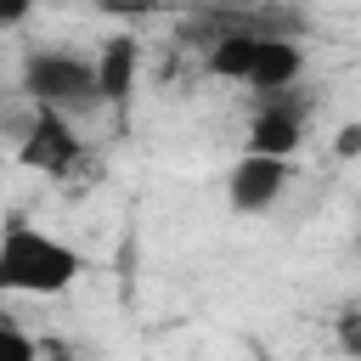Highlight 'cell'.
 <instances>
[{"mask_svg": "<svg viewBox=\"0 0 361 361\" xmlns=\"http://www.w3.org/2000/svg\"><path fill=\"white\" fill-rule=\"evenodd\" d=\"M34 17V0H0V28H23Z\"/></svg>", "mask_w": 361, "mask_h": 361, "instance_id": "cell-12", "label": "cell"}, {"mask_svg": "<svg viewBox=\"0 0 361 361\" xmlns=\"http://www.w3.org/2000/svg\"><path fill=\"white\" fill-rule=\"evenodd\" d=\"M305 73V51L282 34H259V51H254V68H248V90L259 96H282L293 90V79Z\"/></svg>", "mask_w": 361, "mask_h": 361, "instance_id": "cell-5", "label": "cell"}, {"mask_svg": "<svg viewBox=\"0 0 361 361\" xmlns=\"http://www.w3.org/2000/svg\"><path fill=\"white\" fill-rule=\"evenodd\" d=\"M17 164L45 175V180H68L85 164V141H79L73 118L56 113V107H28L23 135H17Z\"/></svg>", "mask_w": 361, "mask_h": 361, "instance_id": "cell-3", "label": "cell"}, {"mask_svg": "<svg viewBox=\"0 0 361 361\" xmlns=\"http://www.w3.org/2000/svg\"><path fill=\"white\" fill-rule=\"evenodd\" d=\"M333 152H338V158H361V124H355V118H350V124H338Z\"/></svg>", "mask_w": 361, "mask_h": 361, "instance_id": "cell-11", "label": "cell"}, {"mask_svg": "<svg viewBox=\"0 0 361 361\" xmlns=\"http://www.w3.org/2000/svg\"><path fill=\"white\" fill-rule=\"evenodd\" d=\"M39 355V344L11 322V316H0V361H34Z\"/></svg>", "mask_w": 361, "mask_h": 361, "instance_id": "cell-9", "label": "cell"}, {"mask_svg": "<svg viewBox=\"0 0 361 361\" xmlns=\"http://www.w3.org/2000/svg\"><path fill=\"white\" fill-rule=\"evenodd\" d=\"M288 192V158L276 152H243L226 169V203L237 214H271Z\"/></svg>", "mask_w": 361, "mask_h": 361, "instance_id": "cell-4", "label": "cell"}, {"mask_svg": "<svg viewBox=\"0 0 361 361\" xmlns=\"http://www.w3.org/2000/svg\"><path fill=\"white\" fill-rule=\"evenodd\" d=\"M23 96L34 107H56V113H90L102 107V79H96V56L79 51H28L23 56Z\"/></svg>", "mask_w": 361, "mask_h": 361, "instance_id": "cell-2", "label": "cell"}, {"mask_svg": "<svg viewBox=\"0 0 361 361\" xmlns=\"http://www.w3.org/2000/svg\"><path fill=\"white\" fill-rule=\"evenodd\" d=\"M96 79H102V102L107 107H124L130 102V90H135V39L130 34H113L96 51Z\"/></svg>", "mask_w": 361, "mask_h": 361, "instance_id": "cell-7", "label": "cell"}, {"mask_svg": "<svg viewBox=\"0 0 361 361\" xmlns=\"http://www.w3.org/2000/svg\"><path fill=\"white\" fill-rule=\"evenodd\" d=\"M254 51H259V34H254V28H226V34H214V39H209L203 68H209L214 79H243V85H248Z\"/></svg>", "mask_w": 361, "mask_h": 361, "instance_id": "cell-8", "label": "cell"}, {"mask_svg": "<svg viewBox=\"0 0 361 361\" xmlns=\"http://www.w3.org/2000/svg\"><path fill=\"white\" fill-rule=\"evenodd\" d=\"M338 350L344 355H361V305H344V316H338Z\"/></svg>", "mask_w": 361, "mask_h": 361, "instance_id": "cell-10", "label": "cell"}, {"mask_svg": "<svg viewBox=\"0 0 361 361\" xmlns=\"http://www.w3.org/2000/svg\"><path fill=\"white\" fill-rule=\"evenodd\" d=\"M299 107H288V102H276V96H265V107L254 113V124H248V152H276V158H293L299 152Z\"/></svg>", "mask_w": 361, "mask_h": 361, "instance_id": "cell-6", "label": "cell"}, {"mask_svg": "<svg viewBox=\"0 0 361 361\" xmlns=\"http://www.w3.org/2000/svg\"><path fill=\"white\" fill-rule=\"evenodd\" d=\"M85 271V254L28 220L0 226V293H62Z\"/></svg>", "mask_w": 361, "mask_h": 361, "instance_id": "cell-1", "label": "cell"}]
</instances>
